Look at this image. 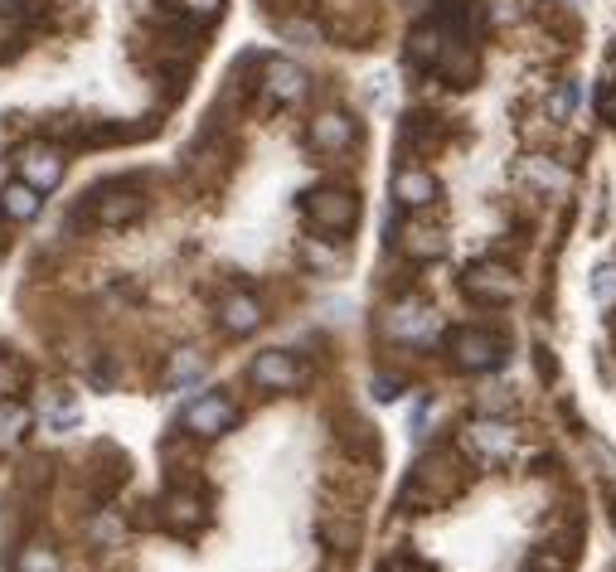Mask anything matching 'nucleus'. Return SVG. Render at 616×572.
Here are the masks:
<instances>
[{"label": "nucleus", "mask_w": 616, "mask_h": 572, "mask_svg": "<svg viewBox=\"0 0 616 572\" xmlns=\"http://www.w3.org/2000/svg\"><path fill=\"white\" fill-rule=\"evenodd\" d=\"M301 219L311 223L316 238H340V233H350L355 223H360V199H355L350 189H340V185L306 189V199H301Z\"/></svg>", "instance_id": "obj_1"}, {"label": "nucleus", "mask_w": 616, "mask_h": 572, "mask_svg": "<svg viewBox=\"0 0 616 572\" xmlns=\"http://www.w3.org/2000/svg\"><path fill=\"white\" fill-rule=\"evenodd\" d=\"M456 456H452V446L446 452H428L418 466H412V476H408V500H428V504H442V500H452L456 495Z\"/></svg>", "instance_id": "obj_2"}, {"label": "nucleus", "mask_w": 616, "mask_h": 572, "mask_svg": "<svg viewBox=\"0 0 616 572\" xmlns=\"http://www.w3.org/2000/svg\"><path fill=\"white\" fill-rule=\"evenodd\" d=\"M181 428H185L189 436H199V442H214V436L239 428V402H233L229 394H219V388H214V394H199V398L185 408Z\"/></svg>", "instance_id": "obj_3"}, {"label": "nucleus", "mask_w": 616, "mask_h": 572, "mask_svg": "<svg viewBox=\"0 0 616 572\" xmlns=\"http://www.w3.org/2000/svg\"><path fill=\"white\" fill-rule=\"evenodd\" d=\"M248 378L257 388H267V394H297V388L311 384V369L291 350H263L248 364Z\"/></svg>", "instance_id": "obj_4"}, {"label": "nucleus", "mask_w": 616, "mask_h": 572, "mask_svg": "<svg viewBox=\"0 0 616 572\" xmlns=\"http://www.w3.org/2000/svg\"><path fill=\"white\" fill-rule=\"evenodd\" d=\"M452 364L462 374H486V369H500L505 364V340L490 330H456L452 335Z\"/></svg>", "instance_id": "obj_5"}, {"label": "nucleus", "mask_w": 616, "mask_h": 572, "mask_svg": "<svg viewBox=\"0 0 616 572\" xmlns=\"http://www.w3.org/2000/svg\"><path fill=\"white\" fill-rule=\"evenodd\" d=\"M462 452L472 456V462H480V466L510 462V456H514V432H510V422H500V418H476L472 428L462 432Z\"/></svg>", "instance_id": "obj_6"}, {"label": "nucleus", "mask_w": 616, "mask_h": 572, "mask_svg": "<svg viewBox=\"0 0 616 572\" xmlns=\"http://www.w3.org/2000/svg\"><path fill=\"white\" fill-rule=\"evenodd\" d=\"M384 335L398 345H432L437 340V316L422 301H398L384 311Z\"/></svg>", "instance_id": "obj_7"}, {"label": "nucleus", "mask_w": 616, "mask_h": 572, "mask_svg": "<svg viewBox=\"0 0 616 572\" xmlns=\"http://www.w3.org/2000/svg\"><path fill=\"white\" fill-rule=\"evenodd\" d=\"M15 165H20V179H25L30 189H39V195L59 189L63 171H69V161H63L59 145H25V151L15 155Z\"/></svg>", "instance_id": "obj_8"}, {"label": "nucleus", "mask_w": 616, "mask_h": 572, "mask_svg": "<svg viewBox=\"0 0 616 572\" xmlns=\"http://www.w3.org/2000/svg\"><path fill=\"white\" fill-rule=\"evenodd\" d=\"M311 83H306V69H297L291 59H263V97L272 107H297L306 103Z\"/></svg>", "instance_id": "obj_9"}, {"label": "nucleus", "mask_w": 616, "mask_h": 572, "mask_svg": "<svg viewBox=\"0 0 616 572\" xmlns=\"http://www.w3.org/2000/svg\"><path fill=\"white\" fill-rule=\"evenodd\" d=\"M306 141H311V151L316 155H340V151H350L355 141H360V127H355V117H345V112H316L311 117V127H306Z\"/></svg>", "instance_id": "obj_10"}, {"label": "nucleus", "mask_w": 616, "mask_h": 572, "mask_svg": "<svg viewBox=\"0 0 616 572\" xmlns=\"http://www.w3.org/2000/svg\"><path fill=\"white\" fill-rule=\"evenodd\" d=\"M88 214H93L97 229H127V223H137L146 214V199L131 195V189H97L93 205H88Z\"/></svg>", "instance_id": "obj_11"}, {"label": "nucleus", "mask_w": 616, "mask_h": 572, "mask_svg": "<svg viewBox=\"0 0 616 572\" xmlns=\"http://www.w3.org/2000/svg\"><path fill=\"white\" fill-rule=\"evenodd\" d=\"M462 291L476 301H514L520 296V277L500 262H476L472 272H462Z\"/></svg>", "instance_id": "obj_12"}, {"label": "nucleus", "mask_w": 616, "mask_h": 572, "mask_svg": "<svg viewBox=\"0 0 616 572\" xmlns=\"http://www.w3.org/2000/svg\"><path fill=\"white\" fill-rule=\"evenodd\" d=\"M161 524L175 534H199L209 524L205 495H195V490H171V495L161 500Z\"/></svg>", "instance_id": "obj_13"}, {"label": "nucleus", "mask_w": 616, "mask_h": 572, "mask_svg": "<svg viewBox=\"0 0 616 572\" xmlns=\"http://www.w3.org/2000/svg\"><path fill=\"white\" fill-rule=\"evenodd\" d=\"M437 195H442V185H437L432 171H422V165H398L394 199L403 209H428V205H437Z\"/></svg>", "instance_id": "obj_14"}, {"label": "nucleus", "mask_w": 616, "mask_h": 572, "mask_svg": "<svg viewBox=\"0 0 616 572\" xmlns=\"http://www.w3.org/2000/svg\"><path fill=\"white\" fill-rule=\"evenodd\" d=\"M219 325L229 335H253L257 325H263V301L253 296V291H229V296L219 301Z\"/></svg>", "instance_id": "obj_15"}, {"label": "nucleus", "mask_w": 616, "mask_h": 572, "mask_svg": "<svg viewBox=\"0 0 616 572\" xmlns=\"http://www.w3.org/2000/svg\"><path fill=\"white\" fill-rule=\"evenodd\" d=\"M39 209H44V195L39 189H30L25 179H10V185L0 189V214L5 219L30 223V219H39Z\"/></svg>", "instance_id": "obj_16"}, {"label": "nucleus", "mask_w": 616, "mask_h": 572, "mask_svg": "<svg viewBox=\"0 0 616 572\" xmlns=\"http://www.w3.org/2000/svg\"><path fill=\"white\" fill-rule=\"evenodd\" d=\"M446 30L437 25V20H428V25H418L412 30V39H408V59L418 63V69H437V59H442V49H446Z\"/></svg>", "instance_id": "obj_17"}, {"label": "nucleus", "mask_w": 616, "mask_h": 572, "mask_svg": "<svg viewBox=\"0 0 616 572\" xmlns=\"http://www.w3.org/2000/svg\"><path fill=\"white\" fill-rule=\"evenodd\" d=\"M398 248L412 257V262H442L446 257V233L437 229H403L398 233Z\"/></svg>", "instance_id": "obj_18"}, {"label": "nucleus", "mask_w": 616, "mask_h": 572, "mask_svg": "<svg viewBox=\"0 0 616 572\" xmlns=\"http://www.w3.org/2000/svg\"><path fill=\"white\" fill-rule=\"evenodd\" d=\"M15 572H63V558L54 553L44 538H30V544L15 553Z\"/></svg>", "instance_id": "obj_19"}, {"label": "nucleus", "mask_w": 616, "mask_h": 572, "mask_svg": "<svg viewBox=\"0 0 616 572\" xmlns=\"http://www.w3.org/2000/svg\"><path fill=\"white\" fill-rule=\"evenodd\" d=\"M205 378V354L199 350H181L171 359V369H165V384L171 388H189V384H199Z\"/></svg>", "instance_id": "obj_20"}, {"label": "nucleus", "mask_w": 616, "mask_h": 572, "mask_svg": "<svg viewBox=\"0 0 616 572\" xmlns=\"http://www.w3.org/2000/svg\"><path fill=\"white\" fill-rule=\"evenodd\" d=\"M25 432H30V408L0 398V452H10V446H15Z\"/></svg>", "instance_id": "obj_21"}, {"label": "nucleus", "mask_w": 616, "mask_h": 572, "mask_svg": "<svg viewBox=\"0 0 616 572\" xmlns=\"http://www.w3.org/2000/svg\"><path fill=\"white\" fill-rule=\"evenodd\" d=\"M20 44H25V10H0V63L15 59Z\"/></svg>", "instance_id": "obj_22"}, {"label": "nucleus", "mask_w": 616, "mask_h": 572, "mask_svg": "<svg viewBox=\"0 0 616 572\" xmlns=\"http://www.w3.org/2000/svg\"><path fill=\"white\" fill-rule=\"evenodd\" d=\"M78 422H83V402L78 398H54L49 408H44V428L49 432H73Z\"/></svg>", "instance_id": "obj_23"}, {"label": "nucleus", "mask_w": 616, "mask_h": 572, "mask_svg": "<svg viewBox=\"0 0 616 572\" xmlns=\"http://www.w3.org/2000/svg\"><path fill=\"white\" fill-rule=\"evenodd\" d=\"M578 78H563V83H558L554 87V97H548V117H554V121H568V117H573V112H578Z\"/></svg>", "instance_id": "obj_24"}, {"label": "nucleus", "mask_w": 616, "mask_h": 572, "mask_svg": "<svg viewBox=\"0 0 616 572\" xmlns=\"http://www.w3.org/2000/svg\"><path fill=\"white\" fill-rule=\"evenodd\" d=\"M592 301H602V306H607V301H616V267H612V262H597V267H592Z\"/></svg>", "instance_id": "obj_25"}, {"label": "nucleus", "mask_w": 616, "mask_h": 572, "mask_svg": "<svg viewBox=\"0 0 616 572\" xmlns=\"http://www.w3.org/2000/svg\"><path fill=\"white\" fill-rule=\"evenodd\" d=\"M301 253H306V262H316V267H321V277H340L345 257L326 253V248H321V243H306V248H301Z\"/></svg>", "instance_id": "obj_26"}, {"label": "nucleus", "mask_w": 616, "mask_h": 572, "mask_svg": "<svg viewBox=\"0 0 616 572\" xmlns=\"http://www.w3.org/2000/svg\"><path fill=\"white\" fill-rule=\"evenodd\" d=\"M369 394H374L379 402H394L403 394V384H398L394 374H379V378H369Z\"/></svg>", "instance_id": "obj_27"}, {"label": "nucleus", "mask_w": 616, "mask_h": 572, "mask_svg": "<svg viewBox=\"0 0 616 572\" xmlns=\"http://www.w3.org/2000/svg\"><path fill=\"white\" fill-rule=\"evenodd\" d=\"M15 384H20V369L10 364L5 354H0V398H5V394H15Z\"/></svg>", "instance_id": "obj_28"}, {"label": "nucleus", "mask_w": 616, "mask_h": 572, "mask_svg": "<svg viewBox=\"0 0 616 572\" xmlns=\"http://www.w3.org/2000/svg\"><path fill=\"white\" fill-rule=\"evenodd\" d=\"M592 452H597V462H602V470H607V476L616 480V452H612V446H602V442H592Z\"/></svg>", "instance_id": "obj_29"}, {"label": "nucleus", "mask_w": 616, "mask_h": 572, "mask_svg": "<svg viewBox=\"0 0 616 572\" xmlns=\"http://www.w3.org/2000/svg\"><path fill=\"white\" fill-rule=\"evenodd\" d=\"M121 524L112 520V514H103V520H93V538H117Z\"/></svg>", "instance_id": "obj_30"}, {"label": "nucleus", "mask_w": 616, "mask_h": 572, "mask_svg": "<svg viewBox=\"0 0 616 572\" xmlns=\"http://www.w3.org/2000/svg\"><path fill=\"white\" fill-rule=\"evenodd\" d=\"M185 10H195V15H219L223 0H185Z\"/></svg>", "instance_id": "obj_31"}, {"label": "nucleus", "mask_w": 616, "mask_h": 572, "mask_svg": "<svg viewBox=\"0 0 616 572\" xmlns=\"http://www.w3.org/2000/svg\"><path fill=\"white\" fill-rule=\"evenodd\" d=\"M602 107H607V117L616 121V87H612V93H607V97H602Z\"/></svg>", "instance_id": "obj_32"}, {"label": "nucleus", "mask_w": 616, "mask_h": 572, "mask_svg": "<svg viewBox=\"0 0 616 572\" xmlns=\"http://www.w3.org/2000/svg\"><path fill=\"white\" fill-rule=\"evenodd\" d=\"M612 524H616V510H612Z\"/></svg>", "instance_id": "obj_33"}, {"label": "nucleus", "mask_w": 616, "mask_h": 572, "mask_svg": "<svg viewBox=\"0 0 616 572\" xmlns=\"http://www.w3.org/2000/svg\"><path fill=\"white\" fill-rule=\"evenodd\" d=\"M578 5H582V0H578Z\"/></svg>", "instance_id": "obj_34"}]
</instances>
